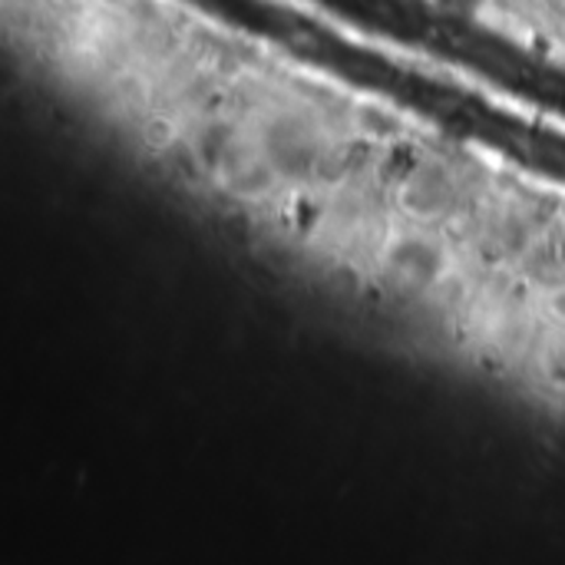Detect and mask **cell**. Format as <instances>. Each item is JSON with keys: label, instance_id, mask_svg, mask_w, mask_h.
Wrapping results in <instances>:
<instances>
[{"label": "cell", "instance_id": "6da1fadb", "mask_svg": "<svg viewBox=\"0 0 565 565\" xmlns=\"http://www.w3.org/2000/svg\"><path fill=\"white\" fill-rule=\"evenodd\" d=\"M40 99L275 278L565 427V179L159 0H93Z\"/></svg>", "mask_w": 565, "mask_h": 565}]
</instances>
